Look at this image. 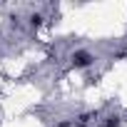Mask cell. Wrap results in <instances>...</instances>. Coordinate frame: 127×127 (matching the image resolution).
Instances as JSON below:
<instances>
[{"label":"cell","instance_id":"1","mask_svg":"<svg viewBox=\"0 0 127 127\" xmlns=\"http://www.w3.org/2000/svg\"><path fill=\"white\" fill-rule=\"evenodd\" d=\"M72 62H75L77 67H85V65H90V55H87V52H77V55L72 57Z\"/></svg>","mask_w":127,"mask_h":127}]
</instances>
